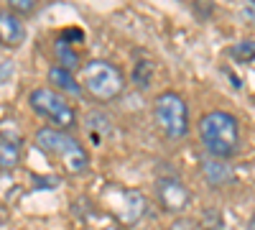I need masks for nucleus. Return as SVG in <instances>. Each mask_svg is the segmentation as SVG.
<instances>
[{"instance_id":"nucleus-9","label":"nucleus","mask_w":255,"mask_h":230,"mask_svg":"<svg viewBox=\"0 0 255 230\" xmlns=\"http://www.w3.org/2000/svg\"><path fill=\"white\" fill-rule=\"evenodd\" d=\"M23 159V138L13 128L0 131V172H15Z\"/></svg>"},{"instance_id":"nucleus-12","label":"nucleus","mask_w":255,"mask_h":230,"mask_svg":"<svg viewBox=\"0 0 255 230\" xmlns=\"http://www.w3.org/2000/svg\"><path fill=\"white\" fill-rule=\"evenodd\" d=\"M54 54H56V64L59 67H64V69H69V72H74V69H82V64H79V49H74V46H69V44H64V41H54Z\"/></svg>"},{"instance_id":"nucleus-14","label":"nucleus","mask_w":255,"mask_h":230,"mask_svg":"<svg viewBox=\"0 0 255 230\" xmlns=\"http://www.w3.org/2000/svg\"><path fill=\"white\" fill-rule=\"evenodd\" d=\"M227 54L238 61V64H253V59H255V44H253V38H243L238 41V44H232L227 49Z\"/></svg>"},{"instance_id":"nucleus-20","label":"nucleus","mask_w":255,"mask_h":230,"mask_svg":"<svg viewBox=\"0 0 255 230\" xmlns=\"http://www.w3.org/2000/svg\"><path fill=\"white\" fill-rule=\"evenodd\" d=\"M105 230H123V228H118V225H110V228H105Z\"/></svg>"},{"instance_id":"nucleus-10","label":"nucleus","mask_w":255,"mask_h":230,"mask_svg":"<svg viewBox=\"0 0 255 230\" xmlns=\"http://www.w3.org/2000/svg\"><path fill=\"white\" fill-rule=\"evenodd\" d=\"M202 174H204V182L209 187H215V190H220V187L235 182V169L230 166V161H215V159H204L202 161Z\"/></svg>"},{"instance_id":"nucleus-19","label":"nucleus","mask_w":255,"mask_h":230,"mask_svg":"<svg viewBox=\"0 0 255 230\" xmlns=\"http://www.w3.org/2000/svg\"><path fill=\"white\" fill-rule=\"evenodd\" d=\"M13 77V61H0V82Z\"/></svg>"},{"instance_id":"nucleus-4","label":"nucleus","mask_w":255,"mask_h":230,"mask_svg":"<svg viewBox=\"0 0 255 230\" xmlns=\"http://www.w3.org/2000/svg\"><path fill=\"white\" fill-rule=\"evenodd\" d=\"M153 118L156 125L161 128V133L171 141H181L189 136L191 131V120H189V105L184 95L166 90L161 95H156L153 100Z\"/></svg>"},{"instance_id":"nucleus-16","label":"nucleus","mask_w":255,"mask_h":230,"mask_svg":"<svg viewBox=\"0 0 255 230\" xmlns=\"http://www.w3.org/2000/svg\"><path fill=\"white\" fill-rule=\"evenodd\" d=\"M36 8H38L36 0H8V10H10V13H15L18 18L31 15Z\"/></svg>"},{"instance_id":"nucleus-17","label":"nucleus","mask_w":255,"mask_h":230,"mask_svg":"<svg viewBox=\"0 0 255 230\" xmlns=\"http://www.w3.org/2000/svg\"><path fill=\"white\" fill-rule=\"evenodd\" d=\"M59 41H64V44H69V46H79V44H84V31L82 28H64L61 33H59Z\"/></svg>"},{"instance_id":"nucleus-2","label":"nucleus","mask_w":255,"mask_h":230,"mask_svg":"<svg viewBox=\"0 0 255 230\" xmlns=\"http://www.w3.org/2000/svg\"><path fill=\"white\" fill-rule=\"evenodd\" d=\"M33 146L44 156L56 161L69 177H82L90 172V151L84 149L79 138H74L67 131H56L51 125H44V128L36 131Z\"/></svg>"},{"instance_id":"nucleus-18","label":"nucleus","mask_w":255,"mask_h":230,"mask_svg":"<svg viewBox=\"0 0 255 230\" xmlns=\"http://www.w3.org/2000/svg\"><path fill=\"white\" fill-rule=\"evenodd\" d=\"M168 230H197V220H191L186 215H179V218H174V223H171Z\"/></svg>"},{"instance_id":"nucleus-3","label":"nucleus","mask_w":255,"mask_h":230,"mask_svg":"<svg viewBox=\"0 0 255 230\" xmlns=\"http://www.w3.org/2000/svg\"><path fill=\"white\" fill-rule=\"evenodd\" d=\"M79 85H82V92H87L97 102H110L125 92L128 77L118 64H113L108 59H90L82 67Z\"/></svg>"},{"instance_id":"nucleus-13","label":"nucleus","mask_w":255,"mask_h":230,"mask_svg":"<svg viewBox=\"0 0 255 230\" xmlns=\"http://www.w3.org/2000/svg\"><path fill=\"white\" fill-rule=\"evenodd\" d=\"M130 79H133V85H135L138 90H148V87H151V79H153V61H151V59L135 61Z\"/></svg>"},{"instance_id":"nucleus-8","label":"nucleus","mask_w":255,"mask_h":230,"mask_svg":"<svg viewBox=\"0 0 255 230\" xmlns=\"http://www.w3.org/2000/svg\"><path fill=\"white\" fill-rule=\"evenodd\" d=\"M28 38V28L23 23V18H18L8 8L0 10V46L5 49H20Z\"/></svg>"},{"instance_id":"nucleus-11","label":"nucleus","mask_w":255,"mask_h":230,"mask_svg":"<svg viewBox=\"0 0 255 230\" xmlns=\"http://www.w3.org/2000/svg\"><path fill=\"white\" fill-rule=\"evenodd\" d=\"M49 85H54L51 90L54 92H59L61 97L64 95H82V85H79V79L74 77V72H69V69H64V67H59V64H51L49 67Z\"/></svg>"},{"instance_id":"nucleus-5","label":"nucleus","mask_w":255,"mask_h":230,"mask_svg":"<svg viewBox=\"0 0 255 230\" xmlns=\"http://www.w3.org/2000/svg\"><path fill=\"white\" fill-rule=\"evenodd\" d=\"M28 105L31 110L51 123V128L56 131H72L77 128V113L67 102V97H61L59 92H54L51 87H36L28 92Z\"/></svg>"},{"instance_id":"nucleus-6","label":"nucleus","mask_w":255,"mask_h":230,"mask_svg":"<svg viewBox=\"0 0 255 230\" xmlns=\"http://www.w3.org/2000/svg\"><path fill=\"white\" fill-rule=\"evenodd\" d=\"M166 166L168 169H158V174H156V200L163 213L179 218L191 205V190L179 177V172L171 169V164H166Z\"/></svg>"},{"instance_id":"nucleus-7","label":"nucleus","mask_w":255,"mask_h":230,"mask_svg":"<svg viewBox=\"0 0 255 230\" xmlns=\"http://www.w3.org/2000/svg\"><path fill=\"white\" fill-rule=\"evenodd\" d=\"M105 202L113 207V215L123 225H135L148 213V197L135 187H113L105 192Z\"/></svg>"},{"instance_id":"nucleus-15","label":"nucleus","mask_w":255,"mask_h":230,"mask_svg":"<svg viewBox=\"0 0 255 230\" xmlns=\"http://www.w3.org/2000/svg\"><path fill=\"white\" fill-rule=\"evenodd\" d=\"M197 230H225V215L217 207H204L197 223Z\"/></svg>"},{"instance_id":"nucleus-1","label":"nucleus","mask_w":255,"mask_h":230,"mask_svg":"<svg viewBox=\"0 0 255 230\" xmlns=\"http://www.w3.org/2000/svg\"><path fill=\"white\" fill-rule=\"evenodd\" d=\"M199 143L207 151V159L215 161H230L240 154L243 133H240V120L227 113V110H209L197 123Z\"/></svg>"}]
</instances>
